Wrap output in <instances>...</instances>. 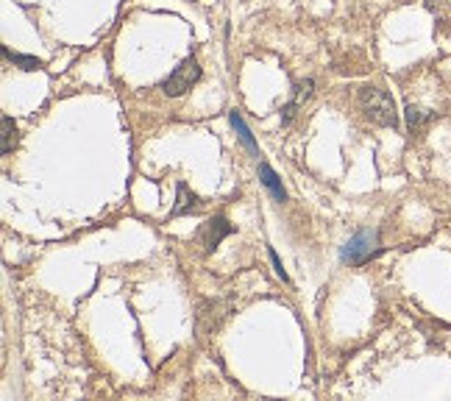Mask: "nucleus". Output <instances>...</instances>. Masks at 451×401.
I'll use <instances>...</instances> for the list:
<instances>
[{"mask_svg": "<svg viewBox=\"0 0 451 401\" xmlns=\"http://www.w3.org/2000/svg\"><path fill=\"white\" fill-rule=\"evenodd\" d=\"M359 106L365 117L376 125H398V115H395V101L390 98V92L376 90V87H362L359 90Z\"/></svg>", "mask_w": 451, "mask_h": 401, "instance_id": "f257e3e1", "label": "nucleus"}, {"mask_svg": "<svg viewBox=\"0 0 451 401\" xmlns=\"http://www.w3.org/2000/svg\"><path fill=\"white\" fill-rule=\"evenodd\" d=\"M379 254V231L376 229H365L357 231L342 248H340V259L348 262V265H365L371 257Z\"/></svg>", "mask_w": 451, "mask_h": 401, "instance_id": "f03ea898", "label": "nucleus"}, {"mask_svg": "<svg viewBox=\"0 0 451 401\" xmlns=\"http://www.w3.org/2000/svg\"><path fill=\"white\" fill-rule=\"evenodd\" d=\"M201 78V67H198V61L190 56L184 58L173 73H170V78L162 81V92L168 95V98H178V95H184L187 90H192V84Z\"/></svg>", "mask_w": 451, "mask_h": 401, "instance_id": "7ed1b4c3", "label": "nucleus"}, {"mask_svg": "<svg viewBox=\"0 0 451 401\" xmlns=\"http://www.w3.org/2000/svg\"><path fill=\"white\" fill-rule=\"evenodd\" d=\"M231 223L226 221V218H209L204 226H201V231H198V237H201V242H204V248L212 254L221 242H223L226 237L231 234Z\"/></svg>", "mask_w": 451, "mask_h": 401, "instance_id": "20e7f679", "label": "nucleus"}, {"mask_svg": "<svg viewBox=\"0 0 451 401\" xmlns=\"http://www.w3.org/2000/svg\"><path fill=\"white\" fill-rule=\"evenodd\" d=\"M259 181L268 187V192L279 201V204H284L287 201V190L282 187V178L273 173V168L268 165V162H259Z\"/></svg>", "mask_w": 451, "mask_h": 401, "instance_id": "39448f33", "label": "nucleus"}, {"mask_svg": "<svg viewBox=\"0 0 451 401\" xmlns=\"http://www.w3.org/2000/svg\"><path fill=\"white\" fill-rule=\"evenodd\" d=\"M228 123H231V125H234V131L240 134V140H242V145H245V148H248V151H251L254 156H259V145H257V140H254V134L248 131V125L242 123V117H240V112H237V109H234V112H228Z\"/></svg>", "mask_w": 451, "mask_h": 401, "instance_id": "423d86ee", "label": "nucleus"}, {"mask_svg": "<svg viewBox=\"0 0 451 401\" xmlns=\"http://www.w3.org/2000/svg\"><path fill=\"white\" fill-rule=\"evenodd\" d=\"M175 192H178V204H175V206L170 209V215H173V218L184 215V212H192V209L198 206V204H195L198 198H195V195L190 192V187H187L184 181H178V184H175Z\"/></svg>", "mask_w": 451, "mask_h": 401, "instance_id": "0eeeda50", "label": "nucleus"}, {"mask_svg": "<svg viewBox=\"0 0 451 401\" xmlns=\"http://www.w3.org/2000/svg\"><path fill=\"white\" fill-rule=\"evenodd\" d=\"M312 87H315V81H312V78H307L304 84H298V87H295V98H292V101H290V106L284 109V117H282L284 123H290V117L295 115V109H298V106L312 95Z\"/></svg>", "mask_w": 451, "mask_h": 401, "instance_id": "6e6552de", "label": "nucleus"}, {"mask_svg": "<svg viewBox=\"0 0 451 401\" xmlns=\"http://www.w3.org/2000/svg\"><path fill=\"white\" fill-rule=\"evenodd\" d=\"M3 56L8 58L11 64H17L20 70H28V73H34V70H39L42 67V61L39 58H34V56H23V54H11L6 45H3Z\"/></svg>", "mask_w": 451, "mask_h": 401, "instance_id": "1a4fd4ad", "label": "nucleus"}, {"mask_svg": "<svg viewBox=\"0 0 451 401\" xmlns=\"http://www.w3.org/2000/svg\"><path fill=\"white\" fill-rule=\"evenodd\" d=\"M17 145V125L8 115H3V154H11Z\"/></svg>", "mask_w": 451, "mask_h": 401, "instance_id": "9d476101", "label": "nucleus"}, {"mask_svg": "<svg viewBox=\"0 0 451 401\" xmlns=\"http://www.w3.org/2000/svg\"><path fill=\"white\" fill-rule=\"evenodd\" d=\"M424 120H429V115L421 112L418 106H409V109H407V125H409V131H418Z\"/></svg>", "mask_w": 451, "mask_h": 401, "instance_id": "9b49d317", "label": "nucleus"}, {"mask_svg": "<svg viewBox=\"0 0 451 401\" xmlns=\"http://www.w3.org/2000/svg\"><path fill=\"white\" fill-rule=\"evenodd\" d=\"M268 254H271V262H273V268H276V276H279L282 282H290V279H287V271L282 268V259H279V254H276L273 248H268Z\"/></svg>", "mask_w": 451, "mask_h": 401, "instance_id": "f8f14e48", "label": "nucleus"}]
</instances>
